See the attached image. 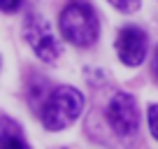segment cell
<instances>
[{"label": "cell", "mask_w": 158, "mask_h": 149, "mask_svg": "<svg viewBox=\"0 0 158 149\" xmlns=\"http://www.w3.org/2000/svg\"><path fill=\"white\" fill-rule=\"evenodd\" d=\"M58 28L68 42L89 47L98 40V16L84 0H70L58 16Z\"/></svg>", "instance_id": "1"}, {"label": "cell", "mask_w": 158, "mask_h": 149, "mask_svg": "<svg viewBox=\"0 0 158 149\" xmlns=\"http://www.w3.org/2000/svg\"><path fill=\"white\" fill-rule=\"evenodd\" d=\"M23 37L30 45V49H33L42 61H47V63H54V61L60 56V47H58V42H56L54 33H51V26L47 23L42 16L30 14L28 19H26Z\"/></svg>", "instance_id": "3"}, {"label": "cell", "mask_w": 158, "mask_h": 149, "mask_svg": "<svg viewBox=\"0 0 158 149\" xmlns=\"http://www.w3.org/2000/svg\"><path fill=\"white\" fill-rule=\"evenodd\" d=\"M0 147L2 149H30L28 144L21 140V130L12 126V121L2 119V138H0Z\"/></svg>", "instance_id": "6"}, {"label": "cell", "mask_w": 158, "mask_h": 149, "mask_svg": "<svg viewBox=\"0 0 158 149\" xmlns=\"http://www.w3.org/2000/svg\"><path fill=\"white\" fill-rule=\"evenodd\" d=\"M107 119L116 135L133 138L139 128V112L135 98L130 93H116L107 105Z\"/></svg>", "instance_id": "4"}, {"label": "cell", "mask_w": 158, "mask_h": 149, "mask_svg": "<svg viewBox=\"0 0 158 149\" xmlns=\"http://www.w3.org/2000/svg\"><path fill=\"white\" fill-rule=\"evenodd\" d=\"M149 130H151V135L158 140V105H151V107H149Z\"/></svg>", "instance_id": "8"}, {"label": "cell", "mask_w": 158, "mask_h": 149, "mask_svg": "<svg viewBox=\"0 0 158 149\" xmlns=\"http://www.w3.org/2000/svg\"><path fill=\"white\" fill-rule=\"evenodd\" d=\"M81 109H84L81 93L72 86H58L44 100L40 117L47 130H63L81 114Z\"/></svg>", "instance_id": "2"}, {"label": "cell", "mask_w": 158, "mask_h": 149, "mask_svg": "<svg viewBox=\"0 0 158 149\" xmlns=\"http://www.w3.org/2000/svg\"><path fill=\"white\" fill-rule=\"evenodd\" d=\"M109 2H112L118 12H126V14L139 10V0H109Z\"/></svg>", "instance_id": "7"}, {"label": "cell", "mask_w": 158, "mask_h": 149, "mask_svg": "<svg viewBox=\"0 0 158 149\" xmlns=\"http://www.w3.org/2000/svg\"><path fill=\"white\" fill-rule=\"evenodd\" d=\"M21 0H0V7H2V12H14L19 10Z\"/></svg>", "instance_id": "9"}, {"label": "cell", "mask_w": 158, "mask_h": 149, "mask_svg": "<svg viewBox=\"0 0 158 149\" xmlns=\"http://www.w3.org/2000/svg\"><path fill=\"white\" fill-rule=\"evenodd\" d=\"M151 72H153V77L158 79V47H156V51H153V61H151Z\"/></svg>", "instance_id": "10"}, {"label": "cell", "mask_w": 158, "mask_h": 149, "mask_svg": "<svg viewBox=\"0 0 158 149\" xmlns=\"http://www.w3.org/2000/svg\"><path fill=\"white\" fill-rule=\"evenodd\" d=\"M116 54L126 65H139L147 56V33L137 26H126L116 37Z\"/></svg>", "instance_id": "5"}]
</instances>
